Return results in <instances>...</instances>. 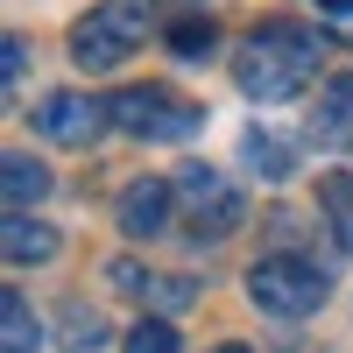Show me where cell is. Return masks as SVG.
Masks as SVG:
<instances>
[{
  "label": "cell",
  "mask_w": 353,
  "mask_h": 353,
  "mask_svg": "<svg viewBox=\"0 0 353 353\" xmlns=\"http://www.w3.org/2000/svg\"><path fill=\"white\" fill-rule=\"evenodd\" d=\"M311 71H318V36L297 28V21H261L248 36V50L233 57V85H241L248 99H261V106L297 99L311 85Z\"/></svg>",
  "instance_id": "cell-1"
},
{
  "label": "cell",
  "mask_w": 353,
  "mask_h": 353,
  "mask_svg": "<svg viewBox=\"0 0 353 353\" xmlns=\"http://www.w3.org/2000/svg\"><path fill=\"white\" fill-rule=\"evenodd\" d=\"M149 14H156V0H99L92 14L71 21V64L78 71H113L128 50H141Z\"/></svg>",
  "instance_id": "cell-2"
},
{
  "label": "cell",
  "mask_w": 353,
  "mask_h": 353,
  "mask_svg": "<svg viewBox=\"0 0 353 353\" xmlns=\"http://www.w3.org/2000/svg\"><path fill=\"white\" fill-rule=\"evenodd\" d=\"M325 269H318L311 254H290V248H276V254H261L254 269H248V297L261 304V311H276V318H311L318 304H325Z\"/></svg>",
  "instance_id": "cell-3"
},
{
  "label": "cell",
  "mask_w": 353,
  "mask_h": 353,
  "mask_svg": "<svg viewBox=\"0 0 353 353\" xmlns=\"http://www.w3.org/2000/svg\"><path fill=\"white\" fill-rule=\"evenodd\" d=\"M113 128L134 134V141H184L198 134L205 106H191L184 92H170V85H128V92H113Z\"/></svg>",
  "instance_id": "cell-4"
},
{
  "label": "cell",
  "mask_w": 353,
  "mask_h": 353,
  "mask_svg": "<svg viewBox=\"0 0 353 353\" xmlns=\"http://www.w3.org/2000/svg\"><path fill=\"white\" fill-rule=\"evenodd\" d=\"M176 198H184V219H191L198 241H226V233L241 226V212H248L241 191H233L212 163H184L176 170Z\"/></svg>",
  "instance_id": "cell-5"
},
{
  "label": "cell",
  "mask_w": 353,
  "mask_h": 353,
  "mask_svg": "<svg viewBox=\"0 0 353 353\" xmlns=\"http://www.w3.org/2000/svg\"><path fill=\"white\" fill-rule=\"evenodd\" d=\"M113 128V106L92 99V92H50L36 106V134L43 141H64V149H85V141H99Z\"/></svg>",
  "instance_id": "cell-6"
},
{
  "label": "cell",
  "mask_w": 353,
  "mask_h": 353,
  "mask_svg": "<svg viewBox=\"0 0 353 353\" xmlns=\"http://www.w3.org/2000/svg\"><path fill=\"white\" fill-rule=\"evenodd\" d=\"M170 205H176V184H163V176H134V184L121 191V226L134 233V241H156V233L170 226Z\"/></svg>",
  "instance_id": "cell-7"
},
{
  "label": "cell",
  "mask_w": 353,
  "mask_h": 353,
  "mask_svg": "<svg viewBox=\"0 0 353 353\" xmlns=\"http://www.w3.org/2000/svg\"><path fill=\"white\" fill-rule=\"evenodd\" d=\"M113 290H128V297H141V304H163V311H184L191 297H198V283L191 276H141L134 261H113Z\"/></svg>",
  "instance_id": "cell-8"
},
{
  "label": "cell",
  "mask_w": 353,
  "mask_h": 353,
  "mask_svg": "<svg viewBox=\"0 0 353 353\" xmlns=\"http://www.w3.org/2000/svg\"><path fill=\"white\" fill-rule=\"evenodd\" d=\"M0 248H8V269H28V261H50V254H57V226L28 219V212H8V226H0Z\"/></svg>",
  "instance_id": "cell-9"
},
{
  "label": "cell",
  "mask_w": 353,
  "mask_h": 353,
  "mask_svg": "<svg viewBox=\"0 0 353 353\" xmlns=\"http://www.w3.org/2000/svg\"><path fill=\"white\" fill-rule=\"evenodd\" d=\"M311 128H318V141H353V71H346V78H332L325 92H318Z\"/></svg>",
  "instance_id": "cell-10"
},
{
  "label": "cell",
  "mask_w": 353,
  "mask_h": 353,
  "mask_svg": "<svg viewBox=\"0 0 353 353\" xmlns=\"http://www.w3.org/2000/svg\"><path fill=\"white\" fill-rule=\"evenodd\" d=\"M0 191H8V212H28V205L50 191V170L36 156H8L0 163Z\"/></svg>",
  "instance_id": "cell-11"
},
{
  "label": "cell",
  "mask_w": 353,
  "mask_h": 353,
  "mask_svg": "<svg viewBox=\"0 0 353 353\" xmlns=\"http://www.w3.org/2000/svg\"><path fill=\"white\" fill-rule=\"evenodd\" d=\"M241 163H248L254 176H269V184H283V176L297 170V163H290V141H283V134H261V128L241 134Z\"/></svg>",
  "instance_id": "cell-12"
},
{
  "label": "cell",
  "mask_w": 353,
  "mask_h": 353,
  "mask_svg": "<svg viewBox=\"0 0 353 353\" xmlns=\"http://www.w3.org/2000/svg\"><path fill=\"white\" fill-rule=\"evenodd\" d=\"M0 325H8L0 353H36V346H43V325H36V311H28L21 290H0Z\"/></svg>",
  "instance_id": "cell-13"
},
{
  "label": "cell",
  "mask_w": 353,
  "mask_h": 353,
  "mask_svg": "<svg viewBox=\"0 0 353 353\" xmlns=\"http://www.w3.org/2000/svg\"><path fill=\"white\" fill-rule=\"evenodd\" d=\"M318 205L332 212L339 248H353V170H325V176H318Z\"/></svg>",
  "instance_id": "cell-14"
},
{
  "label": "cell",
  "mask_w": 353,
  "mask_h": 353,
  "mask_svg": "<svg viewBox=\"0 0 353 353\" xmlns=\"http://www.w3.org/2000/svg\"><path fill=\"white\" fill-rule=\"evenodd\" d=\"M128 353H184V346H176V325H170V318H141V325L128 332Z\"/></svg>",
  "instance_id": "cell-15"
},
{
  "label": "cell",
  "mask_w": 353,
  "mask_h": 353,
  "mask_svg": "<svg viewBox=\"0 0 353 353\" xmlns=\"http://www.w3.org/2000/svg\"><path fill=\"white\" fill-rule=\"evenodd\" d=\"M170 50L176 57H205V50H212V21H176L170 28Z\"/></svg>",
  "instance_id": "cell-16"
},
{
  "label": "cell",
  "mask_w": 353,
  "mask_h": 353,
  "mask_svg": "<svg viewBox=\"0 0 353 353\" xmlns=\"http://www.w3.org/2000/svg\"><path fill=\"white\" fill-rule=\"evenodd\" d=\"M0 50H8V57H0V71H8V85H21V50H28V43H21V36H8Z\"/></svg>",
  "instance_id": "cell-17"
},
{
  "label": "cell",
  "mask_w": 353,
  "mask_h": 353,
  "mask_svg": "<svg viewBox=\"0 0 353 353\" xmlns=\"http://www.w3.org/2000/svg\"><path fill=\"white\" fill-rule=\"evenodd\" d=\"M318 8H325V14H353V0H318Z\"/></svg>",
  "instance_id": "cell-18"
},
{
  "label": "cell",
  "mask_w": 353,
  "mask_h": 353,
  "mask_svg": "<svg viewBox=\"0 0 353 353\" xmlns=\"http://www.w3.org/2000/svg\"><path fill=\"white\" fill-rule=\"evenodd\" d=\"M212 353H248V346H212Z\"/></svg>",
  "instance_id": "cell-19"
},
{
  "label": "cell",
  "mask_w": 353,
  "mask_h": 353,
  "mask_svg": "<svg viewBox=\"0 0 353 353\" xmlns=\"http://www.w3.org/2000/svg\"><path fill=\"white\" fill-rule=\"evenodd\" d=\"M191 8H198V0H191Z\"/></svg>",
  "instance_id": "cell-20"
}]
</instances>
